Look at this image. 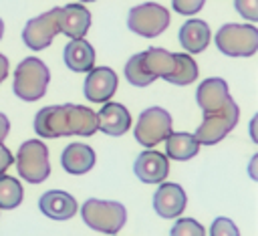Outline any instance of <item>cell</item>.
<instances>
[{"label": "cell", "mask_w": 258, "mask_h": 236, "mask_svg": "<svg viewBox=\"0 0 258 236\" xmlns=\"http://www.w3.org/2000/svg\"><path fill=\"white\" fill-rule=\"evenodd\" d=\"M97 113L85 105H50L42 107L34 117V131L40 137L56 139L64 135L91 137L97 131Z\"/></svg>", "instance_id": "1"}, {"label": "cell", "mask_w": 258, "mask_h": 236, "mask_svg": "<svg viewBox=\"0 0 258 236\" xmlns=\"http://www.w3.org/2000/svg\"><path fill=\"white\" fill-rule=\"evenodd\" d=\"M173 69V52L151 46L133 54L125 65V77L133 87H147L155 79H165Z\"/></svg>", "instance_id": "2"}, {"label": "cell", "mask_w": 258, "mask_h": 236, "mask_svg": "<svg viewBox=\"0 0 258 236\" xmlns=\"http://www.w3.org/2000/svg\"><path fill=\"white\" fill-rule=\"evenodd\" d=\"M81 218L89 228L115 236L127 222V210L121 202L89 198L81 206Z\"/></svg>", "instance_id": "3"}, {"label": "cell", "mask_w": 258, "mask_h": 236, "mask_svg": "<svg viewBox=\"0 0 258 236\" xmlns=\"http://www.w3.org/2000/svg\"><path fill=\"white\" fill-rule=\"evenodd\" d=\"M48 83H50L48 67L36 56H26L16 67L12 91L22 101H38L44 97Z\"/></svg>", "instance_id": "4"}, {"label": "cell", "mask_w": 258, "mask_h": 236, "mask_svg": "<svg viewBox=\"0 0 258 236\" xmlns=\"http://www.w3.org/2000/svg\"><path fill=\"white\" fill-rule=\"evenodd\" d=\"M214 40L228 56H252L258 50V28L252 24L228 22L220 26Z\"/></svg>", "instance_id": "5"}, {"label": "cell", "mask_w": 258, "mask_h": 236, "mask_svg": "<svg viewBox=\"0 0 258 236\" xmlns=\"http://www.w3.org/2000/svg\"><path fill=\"white\" fill-rule=\"evenodd\" d=\"M240 117V109L234 103V99H230L224 107L204 113V119L200 123V127L196 129L194 137L198 139L200 145H214L218 141H222L238 123Z\"/></svg>", "instance_id": "6"}, {"label": "cell", "mask_w": 258, "mask_h": 236, "mask_svg": "<svg viewBox=\"0 0 258 236\" xmlns=\"http://www.w3.org/2000/svg\"><path fill=\"white\" fill-rule=\"evenodd\" d=\"M16 169L22 180L28 184H42L50 173L48 147L40 139H28L18 147Z\"/></svg>", "instance_id": "7"}, {"label": "cell", "mask_w": 258, "mask_h": 236, "mask_svg": "<svg viewBox=\"0 0 258 236\" xmlns=\"http://www.w3.org/2000/svg\"><path fill=\"white\" fill-rule=\"evenodd\" d=\"M127 26L133 34L153 38L169 26V10L157 2H143L129 10Z\"/></svg>", "instance_id": "8"}, {"label": "cell", "mask_w": 258, "mask_h": 236, "mask_svg": "<svg viewBox=\"0 0 258 236\" xmlns=\"http://www.w3.org/2000/svg\"><path fill=\"white\" fill-rule=\"evenodd\" d=\"M171 133V115L163 107H147L135 125V139L143 147H155Z\"/></svg>", "instance_id": "9"}, {"label": "cell", "mask_w": 258, "mask_h": 236, "mask_svg": "<svg viewBox=\"0 0 258 236\" xmlns=\"http://www.w3.org/2000/svg\"><path fill=\"white\" fill-rule=\"evenodd\" d=\"M58 6L30 18L22 28V42L30 50H44L58 34Z\"/></svg>", "instance_id": "10"}, {"label": "cell", "mask_w": 258, "mask_h": 236, "mask_svg": "<svg viewBox=\"0 0 258 236\" xmlns=\"http://www.w3.org/2000/svg\"><path fill=\"white\" fill-rule=\"evenodd\" d=\"M117 83L119 79L111 67H93L87 73L83 85L85 99H89L91 103H107L109 99H113L117 91Z\"/></svg>", "instance_id": "11"}, {"label": "cell", "mask_w": 258, "mask_h": 236, "mask_svg": "<svg viewBox=\"0 0 258 236\" xmlns=\"http://www.w3.org/2000/svg\"><path fill=\"white\" fill-rule=\"evenodd\" d=\"M133 173L143 184H161L169 173V159L157 149H145L135 157Z\"/></svg>", "instance_id": "12"}, {"label": "cell", "mask_w": 258, "mask_h": 236, "mask_svg": "<svg viewBox=\"0 0 258 236\" xmlns=\"http://www.w3.org/2000/svg\"><path fill=\"white\" fill-rule=\"evenodd\" d=\"M187 204V196L179 184L173 182H161L159 188L153 194V210L161 218H177Z\"/></svg>", "instance_id": "13"}, {"label": "cell", "mask_w": 258, "mask_h": 236, "mask_svg": "<svg viewBox=\"0 0 258 236\" xmlns=\"http://www.w3.org/2000/svg\"><path fill=\"white\" fill-rule=\"evenodd\" d=\"M91 26V12L81 2L58 6V30L69 38H85Z\"/></svg>", "instance_id": "14"}, {"label": "cell", "mask_w": 258, "mask_h": 236, "mask_svg": "<svg viewBox=\"0 0 258 236\" xmlns=\"http://www.w3.org/2000/svg\"><path fill=\"white\" fill-rule=\"evenodd\" d=\"M38 208L40 212L50 218V220H69L79 212V204L77 200L62 190H48L40 196L38 200Z\"/></svg>", "instance_id": "15"}, {"label": "cell", "mask_w": 258, "mask_h": 236, "mask_svg": "<svg viewBox=\"0 0 258 236\" xmlns=\"http://www.w3.org/2000/svg\"><path fill=\"white\" fill-rule=\"evenodd\" d=\"M230 99L232 97H230V91H228V83L220 77H210V79H206L198 85L196 101H198V107L204 113H210V111H216V109L224 107Z\"/></svg>", "instance_id": "16"}, {"label": "cell", "mask_w": 258, "mask_h": 236, "mask_svg": "<svg viewBox=\"0 0 258 236\" xmlns=\"http://www.w3.org/2000/svg\"><path fill=\"white\" fill-rule=\"evenodd\" d=\"M97 127L103 133H107V135L119 137V135H123V133L129 131V127H131V115H129V111H127L125 105L107 101L101 107V111L97 113Z\"/></svg>", "instance_id": "17"}, {"label": "cell", "mask_w": 258, "mask_h": 236, "mask_svg": "<svg viewBox=\"0 0 258 236\" xmlns=\"http://www.w3.org/2000/svg\"><path fill=\"white\" fill-rule=\"evenodd\" d=\"M210 26L206 20H200V18H189L181 24L179 32H177V38H179V44L183 50L187 52H202L208 48L210 44Z\"/></svg>", "instance_id": "18"}, {"label": "cell", "mask_w": 258, "mask_h": 236, "mask_svg": "<svg viewBox=\"0 0 258 236\" xmlns=\"http://www.w3.org/2000/svg\"><path fill=\"white\" fill-rule=\"evenodd\" d=\"M60 165L67 173H73V175L87 173L95 165V151L87 143H71L60 153Z\"/></svg>", "instance_id": "19"}, {"label": "cell", "mask_w": 258, "mask_h": 236, "mask_svg": "<svg viewBox=\"0 0 258 236\" xmlns=\"http://www.w3.org/2000/svg\"><path fill=\"white\" fill-rule=\"evenodd\" d=\"M64 65L75 73H89L95 67V50L85 38H71L62 50Z\"/></svg>", "instance_id": "20"}, {"label": "cell", "mask_w": 258, "mask_h": 236, "mask_svg": "<svg viewBox=\"0 0 258 236\" xmlns=\"http://www.w3.org/2000/svg\"><path fill=\"white\" fill-rule=\"evenodd\" d=\"M198 151H200V143L194 137V133L171 131L165 137V155L175 161H187L194 155H198Z\"/></svg>", "instance_id": "21"}, {"label": "cell", "mask_w": 258, "mask_h": 236, "mask_svg": "<svg viewBox=\"0 0 258 236\" xmlns=\"http://www.w3.org/2000/svg\"><path fill=\"white\" fill-rule=\"evenodd\" d=\"M198 63L187 52H173V69L165 77L171 85H189L198 79Z\"/></svg>", "instance_id": "22"}, {"label": "cell", "mask_w": 258, "mask_h": 236, "mask_svg": "<svg viewBox=\"0 0 258 236\" xmlns=\"http://www.w3.org/2000/svg\"><path fill=\"white\" fill-rule=\"evenodd\" d=\"M24 196L22 184L6 173H0V210H12L16 206H20Z\"/></svg>", "instance_id": "23"}, {"label": "cell", "mask_w": 258, "mask_h": 236, "mask_svg": "<svg viewBox=\"0 0 258 236\" xmlns=\"http://www.w3.org/2000/svg\"><path fill=\"white\" fill-rule=\"evenodd\" d=\"M169 236H206V230L194 218H177L169 230Z\"/></svg>", "instance_id": "24"}, {"label": "cell", "mask_w": 258, "mask_h": 236, "mask_svg": "<svg viewBox=\"0 0 258 236\" xmlns=\"http://www.w3.org/2000/svg\"><path fill=\"white\" fill-rule=\"evenodd\" d=\"M210 236H240V230L236 228V224L230 218H216L210 226Z\"/></svg>", "instance_id": "25"}, {"label": "cell", "mask_w": 258, "mask_h": 236, "mask_svg": "<svg viewBox=\"0 0 258 236\" xmlns=\"http://www.w3.org/2000/svg\"><path fill=\"white\" fill-rule=\"evenodd\" d=\"M234 8L242 18H248L250 22L258 20V0H234Z\"/></svg>", "instance_id": "26"}, {"label": "cell", "mask_w": 258, "mask_h": 236, "mask_svg": "<svg viewBox=\"0 0 258 236\" xmlns=\"http://www.w3.org/2000/svg\"><path fill=\"white\" fill-rule=\"evenodd\" d=\"M204 2L206 0H171V6L181 16H194L204 8Z\"/></svg>", "instance_id": "27"}, {"label": "cell", "mask_w": 258, "mask_h": 236, "mask_svg": "<svg viewBox=\"0 0 258 236\" xmlns=\"http://www.w3.org/2000/svg\"><path fill=\"white\" fill-rule=\"evenodd\" d=\"M12 163H14V155H12V151H10L4 143H0V173H4Z\"/></svg>", "instance_id": "28"}, {"label": "cell", "mask_w": 258, "mask_h": 236, "mask_svg": "<svg viewBox=\"0 0 258 236\" xmlns=\"http://www.w3.org/2000/svg\"><path fill=\"white\" fill-rule=\"evenodd\" d=\"M8 131H10V121H8V117L4 113H0V143H4Z\"/></svg>", "instance_id": "29"}, {"label": "cell", "mask_w": 258, "mask_h": 236, "mask_svg": "<svg viewBox=\"0 0 258 236\" xmlns=\"http://www.w3.org/2000/svg\"><path fill=\"white\" fill-rule=\"evenodd\" d=\"M8 67H10V65H8V58L0 52V83L8 77Z\"/></svg>", "instance_id": "30"}, {"label": "cell", "mask_w": 258, "mask_h": 236, "mask_svg": "<svg viewBox=\"0 0 258 236\" xmlns=\"http://www.w3.org/2000/svg\"><path fill=\"white\" fill-rule=\"evenodd\" d=\"M2 36H4V20L0 18V40H2Z\"/></svg>", "instance_id": "31"}, {"label": "cell", "mask_w": 258, "mask_h": 236, "mask_svg": "<svg viewBox=\"0 0 258 236\" xmlns=\"http://www.w3.org/2000/svg\"><path fill=\"white\" fill-rule=\"evenodd\" d=\"M79 2H95V0H79Z\"/></svg>", "instance_id": "32"}]
</instances>
